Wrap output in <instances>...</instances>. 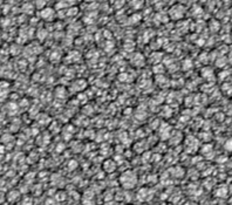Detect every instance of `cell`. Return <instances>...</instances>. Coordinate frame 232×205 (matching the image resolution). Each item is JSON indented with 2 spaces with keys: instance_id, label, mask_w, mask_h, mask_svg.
I'll use <instances>...</instances> for the list:
<instances>
[{
  "instance_id": "6da1fadb",
  "label": "cell",
  "mask_w": 232,
  "mask_h": 205,
  "mask_svg": "<svg viewBox=\"0 0 232 205\" xmlns=\"http://www.w3.org/2000/svg\"><path fill=\"white\" fill-rule=\"evenodd\" d=\"M121 182V185H123L125 189H131L136 185L137 183V178H136V175L131 171H125L124 174L121 176L120 178Z\"/></svg>"
},
{
  "instance_id": "7a4b0ae2",
  "label": "cell",
  "mask_w": 232,
  "mask_h": 205,
  "mask_svg": "<svg viewBox=\"0 0 232 205\" xmlns=\"http://www.w3.org/2000/svg\"><path fill=\"white\" fill-rule=\"evenodd\" d=\"M40 17L46 21H52L55 18V11L52 7H45L44 9H41Z\"/></svg>"
},
{
  "instance_id": "3957f363",
  "label": "cell",
  "mask_w": 232,
  "mask_h": 205,
  "mask_svg": "<svg viewBox=\"0 0 232 205\" xmlns=\"http://www.w3.org/2000/svg\"><path fill=\"white\" fill-rule=\"evenodd\" d=\"M7 199L9 202H15L19 199V192L17 191H11L8 195H7Z\"/></svg>"
},
{
  "instance_id": "277c9868",
  "label": "cell",
  "mask_w": 232,
  "mask_h": 205,
  "mask_svg": "<svg viewBox=\"0 0 232 205\" xmlns=\"http://www.w3.org/2000/svg\"><path fill=\"white\" fill-rule=\"evenodd\" d=\"M45 0H35V7L39 9L45 8Z\"/></svg>"
},
{
  "instance_id": "5b68a950",
  "label": "cell",
  "mask_w": 232,
  "mask_h": 205,
  "mask_svg": "<svg viewBox=\"0 0 232 205\" xmlns=\"http://www.w3.org/2000/svg\"><path fill=\"white\" fill-rule=\"evenodd\" d=\"M226 149L227 150H230V151H232V140H230V141H227V143H226Z\"/></svg>"
}]
</instances>
